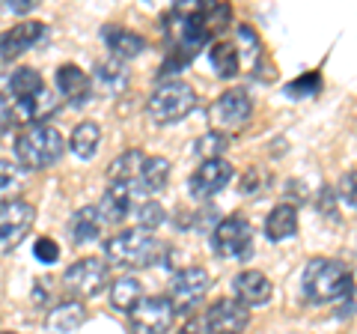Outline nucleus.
<instances>
[{
	"label": "nucleus",
	"instance_id": "1",
	"mask_svg": "<svg viewBox=\"0 0 357 334\" xmlns=\"http://www.w3.org/2000/svg\"><path fill=\"white\" fill-rule=\"evenodd\" d=\"M301 289H304V296L312 305H328V302H337L342 296H351L354 281H351V272L345 263L316 257L304 266Z\"/></svg>",
	"mask_w": 357,
	"mask_h": 334
},
{
	"label": "nucleus",
	"instance_id": "2",
	"mask_svg": "<svg viewBox=\"0 0 357 334\" xmlns=\"http://www.w3.org/2000/svg\"><path fill=\"white\" fill-rule=\"evenodd\" d=\"M105 257L110 266H119V269H149V266L161 263L164 245L140 227L122 230L105 242Z\"/></svg>",
	"mask_w": 357,
	"mask_h": 334
},
{
	"label": "nucleus",
	"instance_id": "3",
	"mask_svg": "<svg viewBox=\"0 0 357 334\" xmlns=\"http://www.w3.org/2000/svg\"><path fill=\"white\" fill-rule=\"evenodd\" d=\"M66 152V138L54 126H27L15 138V159L21 170H45Z\"/></svg>",
	"mask_w": 357,
	"mask_h": 334
},
{
	"label": "nucleus",
	"instance_id": "4",
	"mask_svg": "<svg viewBox=\"0 0 357 334\" xmlns=\"http://www.w3.org/2000/svg\"><path fill=\"white\" fill-rule=\"evenodd\" d=\"M194 108H197V90L185 81H164L161 87H155V93L146 102V110L155 126H170V122L185 119Z\"/></svg>",
	"mask_w": 357,
	"mask_h": 334
},
{
	"label": "nucleus",
	"instance_id": "5",
	"mask_svg": "<svg viewBox=\"0 0 357 334\" xmlns=\"http://www.w3.org/2000/svg\"><path fill=\"white\" fill-rule=\"evenodd\" d=\"M211 248L218 257L227 260H250L253 254V227L248 218L229 215L218 221V227L211 230Z\"/></svg>",
	"mask_w": 357,
	"mask_h": 334
},
{
	"label": "nucleus",
	"instance_id": "6",
	"mask_svg": "<svg viewBox=\"0 0 357 334\" xmlns=\"http://www.w3.org/2000/svg\"><path fill=\"white\" fill-rule=\"evenodd\" d=\"M250 114H253V102H250V96L244 90H227L208 105L211 131H220V135L241 131L244 126H248Z\"/></svg>",
	"mask_w": 357,
	"mask_h": 334
},
{
	"label": "nucleus",
	"instance_id": "7",
	"mask_svg": "<svg viewBox=\"0 0 357 334\" xmlns=\"http://www.w3.org/2000/svg\"><path fill=\"white\" fill-rule=\"evenodd\" d=\"M36 221V206L27 200H9L0 206V254L15 251Z\"/></svg>",
	"mask_w": 357,
	"mask_h": 334
},
{
	"label": "nucleus",
	"instance_id": "8",
	"mask_svg": "<svg viewBox=\"0 0 357 334\" xmlns=\"http://www.w3.org/2000/svg\"><path fill=\"white\" fill-rule=\"evenodd\" d=\"M176 307L170 296H149L128 314L131 334H167L173 326Z\"/></svg>",
	"mask_w": 357,
	"mask_h": 334
},
{
	"label": "nucleus",
	"instance_id": "9",
	"mask_svg": "<svg viewBox=\"0 0 357 334\" xmlns=\"http://www.w3.org/2000/svg\"><path fill=\"white\" fill-rule=\"evenodd\" d=\"M107 269L110 266L98 257L75 260L63 275V286L77 298H93L107 286Z\"/></svg>",
	"mask_w": 357,
	"mask_h": 334
},
{
	"label": "nucleus",
	"instance_id": "10",
	"mask_svg": "<svg viewBox=\"0 0 357 334\" xmlns=\"http://www.w3.org/2000/svg\"><path fill=\"white\" fill-rule=\"evenodd\" d=\"M206 289H208V272L203 266H188V269H182L173 277L170 302L178 314H185V310H194L199 302H203Z\"/></svg>",
	"mask_w": 357,
	"mask_h": 334
},
{
	"label": "nucleus",
	"instance_id": "11",
	"mask_svg": "<svg viewBox=\"0 0 357 334\" xmlns=\"http://www.w3.org/2000/svg\"><path fill=\"white\" fill-rule=\"evenodd\" d=\"M229 182H232V164L227 159H215V161H203L191 173L188 191H191L197 200H208L218 191H223Z\"/></svg>",
	"mask_w": 357,
	"mask_h": 334
},
{
	"label": "nucleus",
	"instance_id": "12",
	"mask_svg": "<svg viewBox=\"0 0 357 334\" xmlns=\"http://www.w3.org/2000/svg\"><path fill=\"white\" fill-rule=\"evenodd\" d=\"M48 36V27L42 21H21L13 30L0 33V60H15L30 48H36L39 42Z\"/></svg>",
	"mask_w": 357,
	"mask_h": 334
},
{
	"label": "nucleus",
	"instance_id": "13",
	"mask_svg": "<svg viewBox=\"0 0 357 334\" xmlns=\"http://www.w3.org/2000/svg\"><path fill=\"white\" fill-rule=\"evenodd\" d=\"M211 334H238L250 322V307H244L238 298H218L206 314Z\"/></svg>",
	"mask_w": 357,
	"mask_h": 334
},
{
	"label": "nucleus",
	"instance_id": "14",
	"mask_svg": "<svg viewBox=\"0 0 357 334\" xmlns=\"http://www.w3.org/2000/svg\"><path fill=\"white\" fill-rule=\"evenodd\" d=\"M232 293H236V298L244 305V307H259V305H268L274 296V286L271 281L256 272V269H244L236 275V281H232Z\"/></svg>",
	"mask_w": 357,
	"mask_h": 334
},
{
	"label": "nucleus",
	"instance_id": "15",
	"mask_svg": "<svg viewBox=\"0 0 357 334\" xmlns=\"http://www.w3.org/2000/svg\"><path fill=\"white\" fill-rule=\"evenodd\" d=\"M54 81H57V90L63 99H69L72 108H81L89 102V96H93V84H89V75L81 69V66L75 63H66L57 69L54 75Z\"/></svg>",
	"mask_w": 357,
	"mask_h": 334
},
{
	"label": "nucleus",
	"instance_id": "16",
	"mask_svg": "<svg viewBox=\"0 0 357 334\" xmlns=\"http://www.w3.org/2000/svg\"><path fill=\"white\" fill-rule=\"evenodd\" d=\"M102 42L116 60H131V57H137V54L146 51V39H143L140 33L126 30L119 24H105L102 27Z\"/></svg>",
	"mask_w": 357,
	"mask_h": 334
},
{
	"label": "nucleus",
	"instance_id": "17",
	"mask_svg": "<svg viewBox=\"0 0 357 334\" xmlns=\"http://www.w3.org/2000/svg\"><path fill=\"white\" fill-rule=\"evenodd\" d=\"M86 319V307L77 298H69V302H60L57 307H51V314L45 317V328L51 334H72L84 326Z\"/></svg>",
	"mask_w": 357,
	"mask_h": 334
},
{
	"label": "nucleus",
	"instance_id": "18",
	"mask_svg": "<svg viewBox=\"0 0 357 334\" xmlns=\"http://www.w3.org/2000/svg\"><path fill=\"white\" fill-rule=\"evenodd\" d=\"M98 212H102L105 224H119V221H126L128 212H131V185L110 182V185H107V191L102 194Z\"/></svg>",
	"mask_w": 357,
	"mask_h": 334
},
{
	"label": "nucleus",
	"instance_id": "19",
	"mask_svg": "<svg viewBox=\"0 0 357 334\" xmlns=\"http://www.w3.org/2000/svg\"><path fill=\"white\" fill-rule=\"evenodd\" d=\"M102 227H105V218L98 212V206H84L69 221V236L75 245H86L102 236Z\"/></svg>",
	"mask_w": 357,
	"mask_h": 334
},
{
	"label": "nucleus",
	"instance_id": "20",
	"mask_svg": "<svg viewBox=\"0 0 357 334\" xmlns=\"http://www.w3.org/2000/svg\"><path fill=\"white\" fill-rule=\"evenodd\" d=\"M298 233V209L292 203L274 206L265 218V236L271 242H286Z\"/></svg>",
	"mask_w": 357,
	"mask_h": 334
},
{
	"label": "nucleus",
	"instance_id": "21",
	"mask_svg": "<svg viewBox=\"0 0 357 334\" xmlns=\"http://www.w3.org/2000/svg\"><path fill=\"white\" fill-rule=\"evenodd\" d=\"M98 143H102V129H98V122L84 119V122H77L75 131H72L69 150H72L81 161H89V159H93V155L98 152Z\"/></svg>",
	"mask_w": 357,
	"mask_h": 334
},
{
	"label": "nucleus",
	"instance_id": "22",
	"mask_svg": "<svg viewBox=\"0 0 357 334\" xmlns=\"http://www.w3.org/2000/svg\"><path fill=\"white\" fill-rule=\"evenodd\" d=\"M93 78H96L98 90L107 93V96H122L128 90V72H126V66H122V60L98 63Z\"/></svg>",
	"mask_w": 357,
	"mask_h": 334
},
{
	"label": "nucleus",
	"instance_id": "23",
	"mask_svg": "<svg viewBox=\"0 0 357 334\" xmlns=\"http://www.w3.org/2000/svg\"><path fill=\"white\" fill-rule=\"evenodd\" d=\"M143 164H146V155H143L140 150H126L122 155H116L114 161H110V182H122V185H131L140 180V170Z\"/></svg>",
	"mask_w": 357,
	"mask_h": 334
},
{
	"label": "nucleus",
	"instance_id": "24",
	"mask_svg": "<svg viewBox=\"0 0 357 334\" xmlns=\"http://www.w3.org/2000/svg\"><path fill=\"white\" fill-rule=\"evenodd\" d=\"M42 90H45L42 75L36 69H30V66H21V69H15L9 75V93H13L15 105L30 102V99H36Z\"/></svg>",
	"mask_w": 357,
	"mask_h": 334
},
{
	"label": "nucleus",
	"instance_id": "25",
	"mask_svg": "<svg viewBox=\"0 0 357 334\" xmlns=\"http://www.w3.org/2000/svg\"><path fill=\"white\" fill-rule=\"evenodd\" d=\"M140 302H143V284L137 281V277H131V275L116 277L114 286H110V305H114L116 310L131 314Z\"/></svg>",
	"mask_w": 357,
	"mask_h": 334
},
{
	"label": "nucleus",
	"instance_id": "26",
	"mask_svg": "<svg viewBox=\"0 0 357 334\" xmlns=\"http://www.w3.org/2000/svg\"><path fill=\"white\" fill-rule=\"evenodd\" d=\"M208 63H211V69H215L218 78H236L238 69H241V54L238 48L232 45V42H215L208 51Z\"/></svg>",
	"mask_w": 357,
	"mask_h": 334
},
{
	"label": "nucleus",
	"instance_id": "27",
	"mask_svg": "<svg viewBox=\"0 0 357 334\" xmlns=\"http://www.w3.org/2000/svg\"><path fill=\"white\" fill-rule=\"evenodd\" d=\"M57 108H60V99L54 96L48 87H45V90L36 96V99H30V102H21V105H15V110L24 119H30L33 126H36V122H45L48 117H54L57 114Z\"/></svg>",
	"mask_w": 357,
	"mask_h": 334
},
{
	"label": "nucleus",
	"instance_id": "28",
	"mask_svg": "<svg viewBox=\"0 0 357 334\" xmlns=\"http://www.w3.org/2000/svg\"><path fill=\"white\" fill-rule=\"evenodd\" d=\"M167 180H170V161H167L164 155H152V159H146V164H143L137 185L146 194H158L167 185Z\"/></svg>",
	"mask_w": 357,
	"mask_h": 334
},
{
	"label": "nucleus",
	"instance_id": "29",
	"mask_svg": "<svg viewBox=\"0 0 357 334\" xmlns=\"http://www.w3.org/2000/svg\"><path fill=\"white\" fill-rule=\"evenodd\" d=\"M199 18H203V27L208 30V36H215V33H220L229 24L232 9H229V3L211 0V3H199Z\"/></svg>",
	"mask_w": 357,
	"mask_h": 334
},
{
	"label": "nucleus",
	"instance_id": "30",
	"mask_svg": "<svg viewBox=\"0 0 357 334\" xmlns=\"http://www.w3.org/2000/svg\"><path fill=\"white\" fill-rule=\"evenodd\" d=\"M227 147H229V135H220V131H206L203 138H197L194 152L203 161H215V159H220V152H227Z\"/></svg>",
	"mask_w": 357,
	"mask_h": 334
},
{
	"label": "nucleus",
	"instance_id": "31",
	"mask_svg": "<svg viewBox=\"0 0 357 334\" xmlns=\"http://www.w3.org/2000/svg\"><path fill=\"white\" fill-rule=\"evenodd\" d=\"M319 93H321V75L319 72H304L298 81L286 84V96L295 99V102H298V99H312Z\"/></svg>",
	"mask_w": 357,
	"mask_h": 334
},
{
	"label": "nucleus",
	"instance_id": "32",
	"mask_svg": "<svg viewBox=\"0 0 357 334\" xmlns=\"http://www.w3.org/2000/svg\"><path fill=\"white\" fill-rule=\"evenodd\" d=\"M164 218H167V212H164V206L158 203V200H146L140 209H137V221H140V230H155V227H161L164 224Z\"/></svg>",
	"mask_w": 357,
	"mask_h": 334
},
{
	"label": "nucleus",
	"instance_id": "33",
	"mask_svg": "<svg viewBox=\"0 0 357 334\" xmlns=\"http://www.w3.org/2000/svg\"><path fill=\"white\" fill-rule=\"evenodd\" d=\"M33 257H36L39 263H45V266H54L60 260V245L54 239H48V236H39L36 242H33Z\"/></svg>",
	"mask_w": 357,
	"mask_h": 334
},
{
	"label": "nucleus",
	"instance_id": "34",
	"mask_svg": "<svg viewBox=\"0 0 357 334\" xmlns=\"http://www.w3.org/2000/svg\"><path fill=\"white\" fill-rule=\"evenodd\" d=\"M340 200L349 203L351 209H357V170H349L340 180Z\"/></svg>",
	"mask_w": 357,
	"mask_h": 334
},
{
	"label": "nucleus",
	"instance_id": "35",
	"mask_svg": "<svg viewBox=\"0 0 357 334\" xmlns=\"http://www.w3.org/2000/svg\"><path fill=\"white\" fill-rule=\"evenodd\" d=\"M13 185H18V167L13 161L0 159V194L9 191Z\"/></svg>",
	"mask_w": 357,
	"mask_h": 334
},
{
	"label": "nucleus",
	"instance_id": "36",
	"mask_svg": "<svg viewBox=\"0 0 357 334\" xmlns=\"http://www.w3.org/2000/svg\"><path fill=\"white\" fill-rule=\"evenodd\" d=\"M178 334H211V331H208L206 317H191L182 328H178Z\"/></svg>",
	"mask_w": 357,
	"mask_h": 334
},
{
	"label": "nucleus",
	"instance_id": "37",
	"mask_svg": "<svg viewBox=\"0 0 357 334\" xmlns=\"http://www.w3.org/2000/svg\"><path fill=\"white\" fill-rule=\"evenodd\" d=\"M259 185H262V180H259V170H248L244 173V180H241V194H253L256 197V191H259Z\"/></svg>",
	"mask_w": 357,
	"mask_h": 334
},
{
	"label": "nucleus",
	"instance_id": "38",
	"mask_svg": "<svg viewBox=\"0 0 357 334\" xmlns=\"http://www.w3.org/2000/svg\"><path fill=\"white\" fill-rule=\"evenodd\" d=\"M6 9L15 15H24V13H33V9H36V0H9Z\"/></svg>",
	"mask_w": 357,
	"mask_h": 334
},
{
	"label": "nucleus",
	"instance_id": "39",
	"mask_svg": "<svg viewBox=\"0 0 357 334\" xmlns=\"http://www.w3.org/2000/svg\"><path fill=\"white\" fill-rule=\"evenodd\" d=\"M9 126H13V108L6 99H0V131H6Z\"/></svg>",
	"mask_w": 357,
	"mask_h": 334
},
{
	"label": "nucleus",
	"instance_id": "40",
	"mask_svg": "<svg viewBox=\"0 0 357 334\" xmlns=\"http://www.w3.org/2000/svg\"><path fill=\"white\" fill-rule=\"evenodd\" d=\"M0 334H15V331H0Z\"/></svg>",
	"mask_w": 357,
	"mask_h": 334
}]
</instances>
